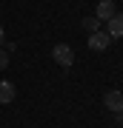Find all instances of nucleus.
<instances>
[{"instance_id":"423d86ee","label":"nucleus","mask_w":123,"mask_h":128,"mask_svg":"<svg viewBox=\"0 0 123 128\" xmlns=\"http://www.w3.org/2000/svg\"><path fill=\"white\" fill-rule=\"evenodd\" d=\"M114 14V0H100L97 3V20H109Z\"/></svg>"},{"instance_id":"f03ea898","label":"nucleus","mask_w":123,"mask_h":128,"mask_svg":"<svg viewBox=\"0 0 123 128\" xmlns=\"http://www.w3.org/2000/svg\"><path fill=\"white\" fill-rule=\"evenodd\" d=\"M103 105L109 111H114V114H123V91H117V88H112V91L103 94Z\"/></svg>"},{"instance_id":"0eeeda50","label":"nucleus","mask_w":123,"mask_h":128,"mask_svg":"<svg viewBox=\"0 0 123 128\" xmlns=\"http://www.w3.org/2000/svg\"><path fill=\"white\" fill-rule=\"evenodd\" d=\"M97 26H100V20H97V17H86V20H83V28H86L89 34L97 32Z\"/></svg>"},{"instance_id":"7ed1b4c3","label":"nucleus","mask_w":123,"mask_h":128,"mask_svg":"<svg viewBox=\"0 0 123 128\" xmlns=\"http://www.w3.org/2000/svg\"><path fill=\"white\" fill-rule=\"evenodd\" d=\"M109 46H112V37L106 32H92L89 34V48L92 51H106Z\"/></svg>"},{"instance_id":"f257e3e1","label":"nucleus","mask_w":123,"mask_h":128,"mask_svg":"<svg viewBox=\"0 0 123 128\" xmlns=\"http://www.w3.org/2000/svg\"><path fill=\"white\" fill-rule=\"evenodd\" d=\"M52 57H55V63L63 66V68H69V66L74 63V51H72L69 43H57V46L52 48Z\"/></svg>"},{"instance_id":"39448f33","label":"nucleus","mask_w":123,"mask_h":128,"mask_svg":"<svg viewBox=\"0 0 123 128\" xmlns=\"http://www.w3.org/2000/svg\"><path fill=\"white\" fill-rule=\"evenodd\" d=\"M14 97H17V91H14V82H9V80H0V105L12 102Z\"/></svg>"},{"instance_id":"6e6552de","label":"nucleus","mask_w":123,"mask_h":128,"mask_svg":"<svg viewBox=\"0 0 123 128\" xmlns=\"http://www.w3.org/2000/svg\"><path fill=\"white\" fill-rule=\"evenodd\" d=\"M6 66H9V51L0 48V68H6Z\"/></svg>"},{"instance_id":"1a4fd4ad","label":"nucleus","mask_w":123,"mask_h":128,"mask_svg":"<svg viewBox=\"0 0 123 128\" xmlns=\"http://www.w3.org/2000/svg\"><path fill=\"white\" fill-rule=\"evenodd\" d=\"M6 43V32H3V26H0V46Z\"/></svg>"},{"instance_id":"20e7f679","label":"nucleus","mask_w":123,"mask_h":128,"mask_svg":"<svg viewBox=\"0 0 123 128\" xmlns=\"http://www.w3.org/2000/svg\"><path fill=\"white\" fill-rule=\"evenodd\" d=\"M106 34L112 37H123V12H114L112 17H109V28H106Z\"/></svg>"}]
</instances>
